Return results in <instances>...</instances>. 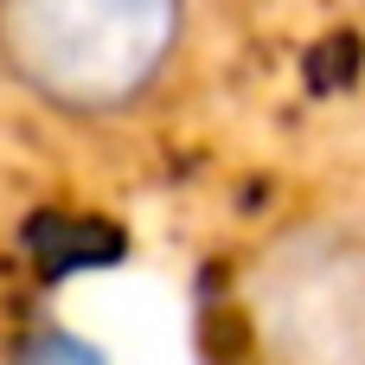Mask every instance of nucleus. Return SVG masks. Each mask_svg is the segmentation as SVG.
Masks as SVG:
<instances>
[{
    "label": "nucleus",
    "instance_id": "f257e3e1",
    "mask_svg": "<svg viewBox=\"0 0 365 365\" xmlns=\"http://www.w3.org/2000/svg\"><path fill=\"white\" fill-rule=\"evenodd\" d=\"M186 19L192 0H0V71L64 122H122L180 64Z\"/></svg>",
    "mask_w": 365,
    "mask_h": 365
},
{
    "label": "nucleus",
    "instance_id": "f03ea898",
    "mask_svg": "<svg viewBox=\"0 0 365 365\" xmlns=\"http://www.w3.org/2000/svg\"><path fill=\"white\" fill-rule=\"evenodd\" d=\"M263 365H365V218H302L250 269Z\"/></svg>",
    "mask_w": 365,
    "mask_h": 365
},
{
    "label": "nucleus",
    "instance_id": "7ed1b4c3",
    "mask_svg": "<svg viewBox=\"0 0 365 365\" xmlns=\"http://www.w3.org/2000/svg\"><path fill=\"white\" fill-rule=\"evenodd\" d=\"M26 365H90L83 359V353H71V346H58V340H51V346H38V353H32V359Z\"/></svg>",
    "mask_w": 365,
    "mask_h": 365
}]
</instances>
